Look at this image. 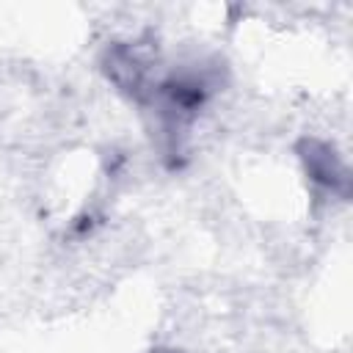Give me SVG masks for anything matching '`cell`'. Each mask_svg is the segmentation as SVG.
<instances>
[{
    "label": "cell",
    "instance_id": "cell-1",
    "mask_svg": "<svg viewBox=\"0 0 353 353\" xmlns=\"http://www.w3.org/2000/svg\"><path fill=\"white\" fill-rule=\"evenodd\" d=\"M298 157L303 160V168H306L309 179L317 188H323L334 196L347 193V168H345L342 157L334 152V146L328 141L306 138L298 149Z\"/></svg>",
    "mask_w": 353,
    "mask_h": 353
},
{
    "label": "cell",
    "instance_id": "cell-2",
    "mask_svg": "<svg viewBox=\"0 0 353 353\" xmlns=\"http://www.w3.org/2000/svg\"><path fill=\"white\" fill-rule=\"evenodd\" d=\"M154 353H163V350H154Z\"/></svg>",
    "mask_w": 353,
    "mask_h": 353
}]
</instances>
